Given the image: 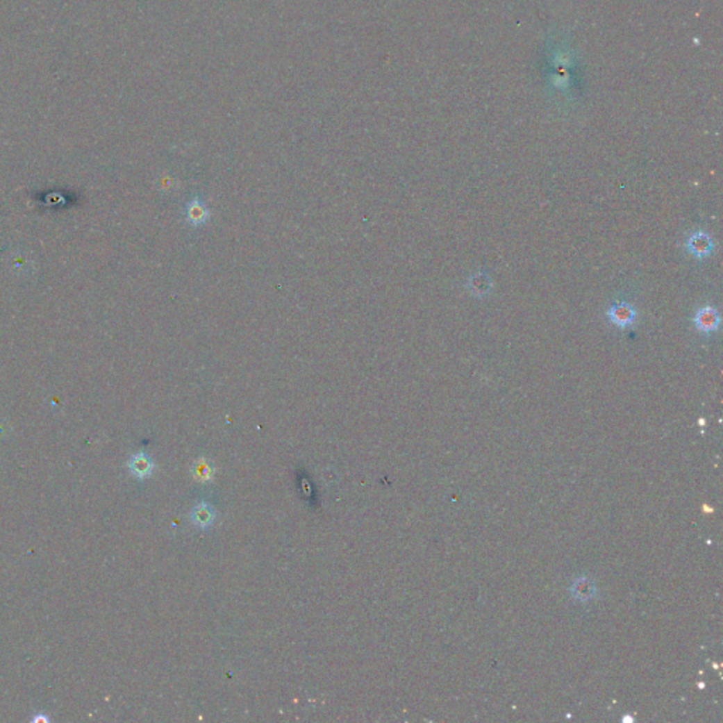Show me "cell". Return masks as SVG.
Instances as JSON below:
<instances>
[{
	"mask_svg": "<svg viewBox=\"0 0 723 723\" xmlns=\"http://www.w3.org/2000/svg\"><path fill=\"white\" fill-rule=\"evenodd\" d=\"M192 520L199 527H206L214 522V512H212V508L208 504H199L194 510Z\"/></svg>",
	"mask_w": 723,
	"mask_h": 723,
	"instance_id": "obj_7",
	"label": "cell"
},
{
	"mask_svg": "<svg viewBox=\"0 0 723 723\" xmlns=\"http://www.w3.org/2000/svg\"><path fill=\"white\" fill-rule=\"evenodd\" d=\"M192 474H194V478L201 481V482H205V481H209L212 478V474H214V467H212V463L206 459H198L194 466H192Z\"/></svg>",
	"mask_w": 723,
	"mask_h": 723,
	"instance_id": "obj_8",
	"label": "cell"
},
{
	"mask_svg": "<svg viewBox=\"0 0 723 723\" xmlns=\"http://www.w3.org/2000/svg\"><path fill=\"white\" fill-rule=\"evenodd\" d=\"M694 324H695V328L698 329V332H702L706 335L715 333L719 331V326H720L719 313L716 311V308H713L710 306L702 307L697 311Z\"/></svg>",
	"mask_w": 723,
	"mask_h": 723,
	"instance_id": "obj_3",
	"label": "cell"
},
{
	"mask_svg": "<svg viewBox=\"0 0 723 723\" xmlns=\"http://www.w3.org/2000/svg\"><path fill=\"white\" fill-rule=\"evenodd\" d=\"M131 467L135 475L138 476H147L150 475L151 472V467H153V463L151 460L144 455V454H138L132 458L131 460Z\"/></svg>",
	"mask_w": 723,
	"mask_h": 723,
	"instance_id": "obj_6",
	"label": "cell"
},
{
	"mask_svg": "<svg viewBox=\"0 0 723 723\" xmlns=\"http://www.w3.org/2000/svg\"><path fill=\"white\" fill-rule=\"evenodd\" d=\"M209 215L210 214L206 203L199 197H195L191 201H188L185 208V221L188 225L194 228H201L208 222Z\"/></svg>",
	"mask_w": 723,
	"mask_h": 723,
	"instance_id": "obj_4",
	"label": "cell"
},
{
	"mask_svg": "<svg viewBox=\"0 0 723 723\" xmlns=\"http://www.w3.org/2000/svg\"><path fill=\"white\" fill-rule=\"evenodd\" d=\"M608 317L617 328L627 329L635 322L637 311L629 303H613L608 310Z\"/></svg>",
	"mask_w": 723,
	"mask_h": 723,
	"instance_id": "obj_2",
	"label": "cell"
},
{
	"mask_svg": "<svg viewBox=\"0 0 723 723\" xmlns=\"http://www.w3.org/2000/svg\"><path fill=\"white\" fill-rule=\"evenodd\" d=\"M685 246L691 256L702 260V259L710 256L713 247H715V243H713V239L706 232H692L688 236Z\"/></svg>",
	"mask_w": 723,
	"mask_h": 723,
	"instance_id": "obj_1",
	"label": "cell"
},
{
	"mask_svg": "<svg viewBox=\"0 0 723 723\" xmlns=\"http://www.w3.org/2000/svg\"><path fill=\"white\" fill-rule=\"evenodd\" d=\"M467 290H469L472 292V295H475V297H485L492 290V280L483 272L475 273L474 276L469 277V280H467Z\"/></svg>",
	"mask_w": 723,
	"mask_h": 723,
	"instance_id": "obj_5",
	"label": "cell"
}]
</instances>
